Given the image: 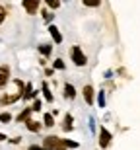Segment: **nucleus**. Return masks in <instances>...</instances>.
Masks as SVG:
<instances>
[{
	"instance_id": "1",
	"label": "nucleus",
	"mask_w": 140,
	"mask_h": 150,
	"mask_svg": "<svg viewBox=\"0 0 140 150\" xmlns=\"http://www.w3.org/2000/svg\"><path fill=\"white\" fill-rule=\"evenodd\" d=\"M66 146L70 148H76V142H68V140H62L58 137H47L45 142H43V150H64Z\"/></svg>"
},
{
	"instance_id": "2",
	"label": "nucleus",
	"mask_w": 140,
	"mask_h": 150,
	"mask_svg": "<svg viewBox=\"0 0 140 150\" xmlns=\"http://www.w3.org/2000/svg\"><path fill=\"white\" fill-rule=\"evenodd\" d=\"M72 61H74V64H78V67H84L86 62H88V59H86V55L82 53L80 47H72Z\"/></svg>"
},
{
	"instance_id": "3",
	"label": "nucleus",
	"mask_w": 140,
	"mask_h": 150,
	"mask_svg": "<svg viewBox=\"0 0 140 150\" xmlns=\"http://www.w3.org/2000/svg\"><path fill=\"white\" fill-rule=\"evenodd\" d=\"M10 80V67L8 64H2L0 67V88H4Z\"/></svg>"
},
{
	"instance_id": "4",
	"label": "nucleus",
	"mask_w": 140,
	"mask_h": 150,
	"mask_svg": "<svg viewBox=\"0 0 140 150\" xmlns=\"http://www.w3.org/2000/svg\"><path fill=\"white\" fill-rule=\"evenodd\" d=\"M99 133H101V137H99V146H101V148H105V146H109L111 134H109V131H107L105 127H101V129H99Z\"/></svg>"
},
{
	"instance_id": "5",
	"label": "nucleus",
	"mask_w": 140,
	"mask_h": 150,
	"mask_svg": "<svg viewBox=\"0 0 140 150\" xmlns=\"http://www.w3.org/2000/svg\"><path fill=\"white\" fill-rule=\"evenodd\" d=\"M23 8H25L29 14H33V12H37V8H39V2H37V0H25V2H23Z\"/></svg>"
},
{
	"instance_id": "6",
	"label": "nucleus",
	"mask_w": 140,
	"mask_h": 150,
	"mask_svg": "<svg viewBox=\"0 0 140 150\" xmlns=\"http://www.w3.org/2000/svg\"><path fill=\"white\" fill-rule=\"evenodd\" d=\"M82 94H84V100L88 101V103H91V101H94V88H91V86H86Z\"/></svg>"
},
{
	"instance_id": "7",
	"label": "nucleus",
	"mask_w": 140,
	"mask_h": 150,
	"mask_svg": "<svg viewBox=\"0 0 140 150\" xmlns=\"http://www.w3.org/2000/svg\"><path fill=\"white\" fill-rule=\"evenodd\" d=\"M64 94H66V98H70V100L76 98V90H74L72 84H66V86H64Z\"/></svg>"
},
{
	"instance_id": "8",
	"label": "nucleus",
	"mask_w": 140,
	"mask_h": 150,
	"mask_svg": "<svg viewBox=\"0 0 140 150\" xmlns=\"http://www.w3.org/2000/svg\"><path fill=\"white\" fill-rule=\"evenodd\" d=\"M49 31H51V35H53V39H55V43H61V41H62V35L58 33V29H56L55 25H51Z\"/></svg>"
},
{
	"instance_id": "9",
	"label": "nucleus",
	"mask_w": 140,
	"mask_h": 150,
	"mask_svg": "<svg viewBox=\"0 0 140 150\" xmlns=\"http://www.w3.org/2000/svg\"><path fill=\"white\" fill-rule=\"evenodd\" d=\"M25 125H27V129H29V131H33V133H37V131L41 129V125H39V123L31 121V119H27V121H25Z\"/></svg>"
},
{
	"instance_id": "10",
	"label": "nucleus",
	"mask_w": 140,
	"mask_h": 150,
	"mask_svg": "<svg viewBox=\"0 0 140 150\" xmlns=\"http://www.w3.org/2000/svg\"><path fill=\"white\" fill-rule=\"evenodd\" d=\"M43 94H45V100L47 101H53V94L49 92V86H47V84H43Z\"/></svg>"
},
{
	"instance_id": "11",
	"label": "nucleus",
	"mask_w": 140,
	"mask_h": 150,
	"mask_svg": "<svg viewBox=\"0 0 140 150\" xmlns=\"http://www.w3.org/2000/svg\"><path fill=\"white\" fill-rule=\"evenodd\" d=\"M39 51L43 53V55H51V45H41Z\"/></svg>"
},
{
	"instance_id": "12",
	"label": "nucleus",
	"mask_w": 140,
	"mask_h": 150,
	"mask_svg": "<svg viewBox=\"0 0 140 150\" xmlns=\"http://www.w3.org/2000/svg\"><path fill=\"white\" fill-rule=\"evenodd\" d=\"M64 129H66V131H68V129H72V117H70V115H66V119H64Z\"/></svg>"
},
{
	"instance_id": "13",
	"label": "nucleus",
	"mask_w": 140,
	"mask_h": 150,
	"mask_svg": "<svg viewBox=\"0 0 140 150\" xmlns=\"http://www.w3.org/2000/svg\"><path fill=\"white\" fill-rule=\"evenodd\" d=\"M45 125H47V127H53V125H55V119H53V115H45Z\"/></svg>"
},
{
	"instance_id": "14",
	"label": "nucleus",
	"mask_w": 140,
	"mask_h": 150,
	"mask_svg": "<svg viewBox=\"0 0 140 150\" xmlns=\"http://www.w3.org/2000/svg\"><path fill=\"white\" fill-rule=\"evenodd\" d=\"M10 119H12L10 113H2V115H0V121H2V123H8Z\"/></svg>"
},
{
	"instance_id": "15",
	"label": "nucleus",
	"mask_w": 140,
	"mask_h": 150,
	"mask_svg": "<svg viewBox=\"0 0 140 150\" xmlns=\"http://www.w3.org/2000/svg\"><path fill=\"white\" fill-rule=\"evenodd\" d=\"M39 109H41V101H39V100H35L33 107H31V111H39Z\"/></svg>"
},
{
	"instance_id": "16",
	"label": "nucleus",
	"mask_w": 140,
	"mask_h": 150,
	"mask_svg": "<svg viewBox=\"0 0 140 150\" xmlns=\"http://www.w3.org/2000/svg\"><path fill=\"white\" fill-rule=\"evenodd\" d=\"M4 18H6V10L2 8V6H0V23L4 22Z\"/></svg>"
},
{
	"instance_id": "17",
	"label": "nucleus",
	"mask_w": 140,
	"mask_h": 150,
	"mask_svg": "<svg viewBox=\"0 0 140 150\" xmlns=\"http://www.w3.org/2000/svg\"><path fill=\"white\" fill-rule=\"evenodd\" d=\"M55 68H64V62L58 59V61H55Z\"/></svg>"
},
{
	"instance_id": "18",
	"label": "nucleus",
	"mask_w": 140,
	"mask_h": 150,
	"mask_svg": "<svg viewBox=\"0 0 140 150\" xmlns=\"http://www.w3.org/2000/svg\"><path fill=\"white\" fill-rule=\"evenodd\" d=\"M47 4H49L51 8H58V2H53V0H47Z\"/></svg>"
},
{
	"instance_id": "19",
	"label": "nucleus",
	"mask_w": 140,
	"mask_h": 150,
	"mask_svg": "<svg viewBox=\"0 0 140 150\" xmlns=\"http://www.w3.org/2000/svg\"><path fill=\"white\" fill-rule=\"evenodd\" d=\"M0 140H6V134H2V133H0Z\"/></svg>"
}]
</instances>
